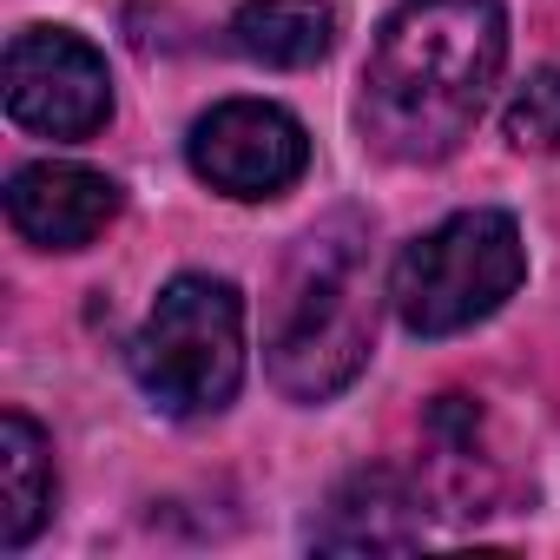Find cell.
I'll return each instance as SVG.
<instances>
[{
  "mask_svg": "<svg viewBox=\"0 0 560 560\" xmlns=\"http://www.w3.org/2000/svg\"><path fill=\"white\" fill-rule=\"evenodd\" d=\"M501 67H508L501 0H409L383 21L363 67L357 93L363 145L396 165L448 159L475 132Z\"/></svg>",
  "mask_w": 560,
  "mask_h": 560,
  "instance_id": "obj_1",
  "label": "cell"
},
{
  "mask_svg": "<svg viewBox=\"0 0 560 560\" xmlns=\"http://www.w3.org/2000/svg\"><path fill=\"white\" fill-rule=\"evenodd\" d=\"M363 224L330 218L298 244L284 264V284L270 304V383L291 402H330L343 396L376 343V311H370V277H363Z\"/></svg>",
  "mask_w": 560,
  "mask_h": 560,
  "instance_id": "obj_2",
  "label": "cell"
},
{
  "mask_svg": "<svg viewBox=\"0 0 560 560\" xmlns=\"http://www.w3.org/2000/svg\"><path fill=\"white\" fill-rule=\"evenodd\" d=\"M527 277V244L508 211H455L389 264V311L409 337H455L494 317Z\"/></svg>",
  "mask_w": 560,
  "mask_h": 560,
  "instance_id": "obj_3",
  "label": "cell"
},
{
  "mask_svg": "<svg viewBox=\"0 0 560 560\" xmlns=\"http://www.w3.org/2000/svg\"><path fill=\"white\" fill-rule=\"evenodd\" d=\"M132 376L178 422L218 416L244 383V298L224 277H172L132 337Z\"/></svg>",
  "mask_w": 560,
  "mask_h": 560,
  "instance_id": "obj_4",
  "label": "cell"
},
{
  "mask_svg": "<svg viewBox=\"0 0 560 560\" xmlns=\"http://www.w3.org/2000/svg\"><path fill=\"white\" fill-rule=\"evenodd\" d=\"M8 119L34 139H93L113 119L106 54L73 27H21L8 40Z\"/></svg>",
  "mask_w": 560,
  "mask_h": 560,
  "instance_id": "obj_5",
  "label": "cell"
},
{
  "mask_svg": "<svg viewBox=\"0 0 560 560\" xmlns=\"http://www.w3.org/2000/svg\"><path fill=\"white\" fill-rule=\"evenodd\" d=\"M185 159L211 191H224L237 205H264V198L291 191L304 178L311 139L284 106H270V100H224L191 126Z\"/></svg>",
  "mask_w": 560,
  "mask_h": 560,
  "instance_id": "obj_6",
  "label": "cell"
},
{
  "mask_svg": "<svg viewBox=\"0 0 560 560\" xmlns=\"http://www.w3.org/2000/svg\"><path fill=\"white\" fill-rule=\"evenodd\" d=\"M119 185L73 159H34L8 178V218L34 250H86L119 218Z\"/></svg>",
  "mask_w": 560,
  "mask_h": 560,
  "instance_id": "obj_7",
  "label": "cell"
},
{
  "mask_svg": "<svg viewBox=\"0 0 560 560\" xmlns=\"http://www.w3.org/2000/svg\"><path fill=\"white\" fill-rule=\"evenodd\" d=\"M317 553H396L422 547V488H409L402 468H357L330 488V501L311 521Z\"/></svg>",
  "mask_w": 560,
  "mask_h": 560,
  "instance_id": "obj_8",
  "label": "cell"
},
{
  "mask_svg": "<svg viewBox=\"0 0 560 560\" xmlns=\"http://www.w3.org/2000/svg\"><path fill=\"white\" fill-rule=\"evenodd\" d=\"M231 47L250 67H277V73L317 67L337 47V8L330 0H244L231 14Z\"/></svg>",
  "mask_w": 560,
  "mask_h": 560,
  "instance_id": "obj_9",
  "label": "cell"
},
{
  "mask_svg": "<svg viewBox=\"0 0 560 560\" xmlns=\"http://www.w3.org/2000/svg\"><path fill=\"white\" fill-rule=\"evenodd\" d=\"M54 448L27 409L0 416V547L21 553L54 514Z\"/></svg>",
  "mask_w": 560,
  "mask_h": 560,
  "instance_id": "obj_10",
  "label": "cell"
},
{
  "mask_svg": "<svg viewBox=\"0 0 560 560\" xmlns=\"http://www.w3.org/2000/svg\"><path fill=\"white\" fill-rule=\"evenodd\" d=\"M501 132L514 152H560V67H540L527 86H514Z\"/></svg>",
  "mask_w": 560,
  "mask_h": 560,
  "instance_id": "obj_11",
  "label": "cell"
}]
</instances>
